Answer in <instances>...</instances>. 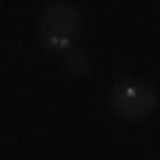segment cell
Masks as SVG:
<instances>
[{
	"mask_svg": "<svg viewBox=\"0 0 160 160\" xmlns=\"http://www.w3.org/2000/svg\"><path fill=\"white\" fill-rule=\"evenodd\" d=\"M64 64H68L71 75H89V57L78 50V46H71V50L64 53Z\"/></svg>",
	"mask_w": 160,
	"mask_h": 160,
	"instance_id": "obj_3",
	"label": "cell"
},
{
	"mask_svg": "<svg viewBox=\"0 0 160 160\" xmlns=\"http://www.w3.org/2000/svg\"><path fill=\"white\" fill-rule=\"evenodd\" d=\"M157 107V89L146 82H118L110 89V110L125 121H142Z\"/></svg>",
	"mask_w": 160,
	"mask_h": 160,
	"instance_id": "obj_2",
	"label": "cell"
},
{
	"mask_svg": "<svg viewBox=\"0 0 160 160\" xmlns=\"http://www.w3.org/2000/svg\"><path fill=\"white\" fill-rule=\"evenodd\" d=\"M82 32V14L68 0H53L39 14V43L53 53H68Z\"/></svg>",
	"mask_w": 160,
	"mask_h": 160,
	"instance_id": "obj_1",
	"label": "cell"
}]
</instances>
